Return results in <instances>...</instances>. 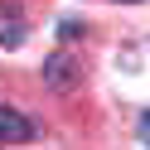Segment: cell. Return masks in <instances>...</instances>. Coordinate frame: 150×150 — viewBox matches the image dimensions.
Masks as SVG:
<instances>
[{
    "mask_svg": "<svg viewBox=\"0 0 150 150\" xmlns=\"http://www.w3.org/2000/svg\"><path fill=\"white\" fill-rule=\"evenodd\" d=\"M140 145H150V111L140 116Z\"/></svg>",
    "mask_w": 150,
    "mask_h": 150,
    "instance_id": "277c9868",
    "label": "cell"
},
{
    "mask_svg": "<svg viewBox=\"0 0 150 150\" xmlns=\"http://www.w3.org/2000/svg\"><path fill=\"white\" fill-rule=\"evenodd\" d=\"M34 136V126L20 116L15 107H0V145H24V140Z\"/></svg>",
    "mask_w": 150,
    "mask_h": 150,
    "instance_id": "7a4b0ae2",
    "label": "cell"
},
{
    "mask_svg": "<svg viewBox=\"0 0 150 150\" xmlns=\"http://www.w3.org/2000/svg\"><path fill=\"white\" fill-rule=\"evenodd\" d=\"M20 39H24V29H20V20L0 10V44H10V49H15V44H20Z\"/></svg>",
    "mask_w": 150,
    "mask_h": 150,
    "instance_id": "3957f363",
    "label": "cell"
},
{
    "mask_svg": "<svg viewBox=\"0 0 150 150\" xmlns=\"http://www.w3.org/2000/svg\"><path fill=\"white\" fill-rule=\"evenodd\" d=\"M78 73H82V68L68 58V53H53V58L44 63V82H49V87H58V92H68L73 82H78Z\"/></svg>",
    "mask_w": 150,
    "mask_h": 150,
    "instance_id": "6da1fadb",
    "label": "cell"
}]
</instances>
